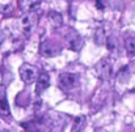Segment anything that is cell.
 <instances>
[{"label": "cell", "mask_w": 135, "mask_h": 132, "mask_svg": "<svg viewBox=\"0 0 135 132\" xmlns=\"http://www.w3.org/2000/svg\"><path fill=\"white\" fill-rule=\"evenodd\" d=\"M50 20H51L52 25L56 26V28L62 26V24H63V18H62L60 13H58V12H51L50 13Z\"/></svg>", "instance_id": "cell-12"}, {"label": "cell", "mask_w": 135, "mask_h": 132, "mask_svg": "<svg viewBox=\"0 0 135 132\" xmlns=\"http://www.w3.org/2000/svg\"><path fill=\"white\" fill-rule=\"evenodd\" d=\"M20 76H21L22 81H25L26 84H30L34 80L37 81L40 75H38V71L36 67H33L30 64H22L20 67Z\"/></svg>", "instance_id": "cell-5"}, {"label": "cell", "mask_w": 135, "mask_h": 132, "mask_svg": "<svg viewBox=\"0 0 135 132\" xmlns=\"http://www.w3.org/2000/svg\"><path fill=\"white\" fill-rule=\"evenodd\" d=\"M59 85L67 93H71L80 87V76L78 73L63 72L59 76Z\"/></svg>", "instance_id": "cell-1"}, {"label": "cell", "mask_w": 135, "mask_h": 132, "mask_svg": "<svg viewBox=\"0 0 135 132\" xmlns=\"http://www.w3.org/2000/svg\"><path fill=\"white\" fill-rule=\"evenodd\" d=\"M125 47L129 55H135V37H130L125 41Z\"/></svg>", "instance_id": "cell-10"}, {"label": "cell", "mask_w": 135, "mask_h": 132, "mask_svg": "<svg viewBox=\"0 0 135 132\" xmlns=\"http://www.w3.org/2000/svg\"><path fill=\"white\" fill-rule=\"evenodd\" d=\"M4 41H5V33L0 30V46L4 43Z\"/></svg>", "instance_id": "cell-14"}, {"label": "cell", "mask_w": 135, "mask_h": 132, "mask_svg": "<svg viewBox=\"0 0 135 132\" xmlns=\"http://www.w3.org/2000/svg\"><path fill=\"white\" fill-rule=\"evenodd\" d=\"M38 22V14L36 12H32V13H26L21 17L20 20V24H21V29L24 30V33L26 35H29V33L36 28Z\"/></svg>", "instance_id": "cell-4"}, {"label": "cell", "mask_w": 135, "mask_h": 132, "mask_svg": "<svg viewBox=\"0 0 135 132\" xmlns=\"http://www.w3.org/2000/svg\"><path fill=\"white\" fill-rule=\"evenodd\" d=\"M62 51V47L60 44H58L56 42L51 41V39H45L41 42L40 46V52L42 56L45 58H52V56H56L59 55Z\"/></svg>", "instance_id": "cell-2"}, {"label": "cell", "mask_w": 135, "mask_h": 132, "mask_svg": "<svg viewBox=\"0 0 135 132\" xmlns=\"http://www.w3.org/2000/svg\"><path fill=\"white\" fill-rule=\"evenodd\" d=\"M96 7H97L98 9H104V4H102V1H101V0H96Z\"/></svg>", "instance_id": "cell-15"}, {"label": "cell", "mask_w": 135, "mask_h": 132, "mask_svg": "<svg viewBox=\"0 0 135 132\" xmlns=\"http://www.w3.org/2000/svg\"><path fill=\"white\" fill-rule=\"evenodd\" d=\"M64 38H66V42L68 44V47L71 50H74V51H79L83 47V38L74 29H68L67 34L64 35Z\"/></svg>", "instance_id": "cell-6"}, {"label": "cell", "mask_w": 135, "mask_h": 132, "mask_svg": "<svg viewBox=\"0 0 135 132\" xmlns=\"http://www.w3.org/2000/svg\"><path fill=\"white\" fill-rule=\"evenodd\" d=\"M40 5H41V0H22L21 1V9L25 13L34 12Z\"/></svg>", "instance_id": "cell-8"}, {"label": "cell", "mask_w": 135, "mask_h": 132, "mask_svg": "<svg viewBox=\"0 0 135 132\" xmlns=\"http://www.w3.org/2000/svg\"><path fill=\"white\" fill-rule=\"evenodd\" d=\"M49 85H50V76H49V73L42 72V73L38 76V79H37L36 93H37V94H41L42 92H45L46 89L49 88Z\"/></svg>", "instance_id": "cell-7"}, {"label": "cell", "mask_w": 135, "mask_h": 132, "mask_svg": "<svg viewBox=\"0 0 135 132\" xmlns=\"http://www.w3.org/2000/svg\"><path fill=\"white\" fill-rule=\"evenodd\" d=\"M0 114L1 115H9V105L7 101L5 94H0Z\"/></svg>", "instance_id": "cell-9"}, {"label": "cell", "mask_w": 135, "mask_h": 132, "mask_svg": "<svg viewBox=\"0 0 135 132\" xmlns=\"http://www.w3.org/2000/svg\"><path fill=\"white\" fill-rule=\"evenodd\" d=\"M84 122V119H83V116H78L76 118V120H75V124H74V128H72V132H78L80 128V124Z\"/></svg>", "instance_id": "cell-13"}, {"label": "cell", "mask_w": 135, "mask_h": 132, "mask_svg": "<svg viewBox=\"0 0 135 132\" xmlns=\"http://www.w3.org/2000/svg\"><path fill=\"white\" fill-rule=\"evenodd\" d=\"M127 132H134V131H127Z\"/></svg>", "instance_id": "cell-16"}, {"label": "cell", "mask_w": 135, "mask_h": 132, "mask_svg": "<svg viewBox=\"0 0 135 132\" xmlns=\"http://www.w3.org/2000/svg\"><path fill=\"white\" fill-rule=\"evenodd\" d=\"M106 47L109 51H117L118 50V39L114 37V35H110L108 39H106Z\"/></svg>", "instance_id": "cell-11"}, {"label": "cell", "mask_w": 135, "mask_h": 132, "mask_svg": "<svg viewBox=\"0 0 135 132\" xmlns=\"http://www.w3.org/2000/svg\"><path fill=\"white\" fill-rule=\"evenodd\" d=\"M96 72L102 80H109L113 75V65L110 59L104 58L96 64Z\"/></svg>", "instance_id": "cell-3"}]
</instances>
